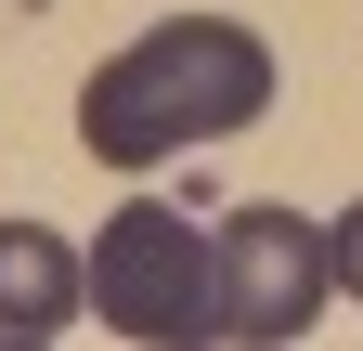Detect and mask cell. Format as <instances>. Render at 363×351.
<instances>
[{
  "label": "cell",
  "mask_w": 363,
  "mask_h": 351,
  "mask_svg": "<svg viewBox=\"0 0 363 351\" xmlns=\"http://www.w3.org/2000/svg\"><path fill=\"white\" fill-rule=\"evenodd\" d=\"M272 117V39L234 14H169L143 26L130 53L91 65L78 92V144L104 169H156V156H195V144H234V130Z\"/></svg>",
  "instance_id": "obj_1"
},
{
  "label": "cell",
  "mask_w": 363,
  "mask_h": 351,
  "mask_svg": "<svg viewBox=\"0 0 363 351\" xmlns=\"http://www.w3.org/2000/svg\"><path fill=\"white\" fill-rule=\"evenodd\" d=\"M325 260H337V299H363V195L325 222Z\"/></svg>",
  "instance_id": "obj_5"
},
{
  "label": "cell",
  "mask_w": 363,
  "mask_h": 351,
  "mask_svg": "<svg viewBox=\"0 0 363 351\" xmlns=\"http://www.w3.org/2000/svg\"><path fill=\"white\" fill-rule=\"evenodd\" d=\"M91 313L117 338H143V351L220 338V234H195V208H169V195L104 208V234H91Z\"/></svg>",
  "instance_id": "obj_2"
},
{
  "label": "cell",
  "mask_w": 363,
  "mask_h": 351,
  "mask_svg": "<svg viewBox=\"0 0 363 351\" xmlns=\"http://www.w3.org/2000/svg\"><path fill=\"white\" fill-rule=\"evenodd\" d=\"M337 260H325V222H298V208H220V338L247 351H286L311 313H325Z\"/></svg>",
  "instance_id": "obj_3"
},
{
  "label": "cell",
  "mask_w": 363,
  "mask_h": 351,
  "mask_svg": "<svg viewBox=\"0 0 363 351\" xmlns=\"http://www.w3.org/2000/svg\"><path fill=\"white\" fill-rule=\"evenodd\" d=\"M91 313V260L52 222H0V351H39Z\"/></svg>",
  "instance_id": "obj_4"
}]
</instances>
